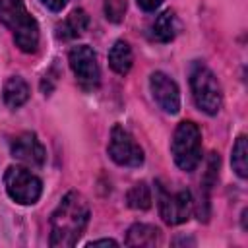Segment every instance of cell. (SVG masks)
<instances>
[{
	"label": "cell",
	"mask_w": 248,
	"mask_h": 248,
	"mask_svg": "<svg viewBox=\"0 0 248 248\" xmlns=\"http://www.w3.org/2000/svg\"><path fill=\"white\" fill-rule=\"evenodd\" d=\"M89 215H91V211H89L87 200L76 190L68 192L60 200L58 207L52 211L48 244L52 248L76 246L89 223Z\"/></svg>",
	"instance_id": "6da1fadb"
},
{
	"label": "cell",
	"mask_w": 248,
	"mask_h": 248,
	"mask_svg": "<svg viewBox=\"0 0 248 248\" xmlns=\"http://www.w3.org/2000/svg\"><path fill=\"white\" fill-rule=\"evenodd\" d=\"M0 23L12 33L14 41L23 52H35L39 46V25L27 12L23 0H0Z\"/></svg>",
	"instance_id": "7a4b0ae2"
},
{
	"label": "cell",
	"mask_w": 248,
	"mask_h": 248,
	"mask_svg": "<svg viewBox=\"0 0 248 248\" xmlns=\"http://www.w3.org/2000/svg\"><path fill=\"white\" fill-rule=\"evenodd\" d=\"M170 153L178 169L192 172L202 161V132L192 120H182L170 141Z\"/></svg>",
	"instance_id": "3957f363"
},
{
	"label": "cell",
	"mask_w": 248,
	"mask_h": 248,
	"mask_svg": "<svg viewBox=\"0 0 248 248\" xmlns=\"http://www.w3.org/2000/svg\"><path fill=\"white\" fill-rule=\"evenodd\" d=\"M190 87H192V97L196 101V107L203 110L205 114H217L223 103L221 95V85L215 78V74L203 64V62H194L190 70Z\"/></svg>",
	"instance_id": "277c9868"
},
{
	"label": "cell",
	"mask_w": 248,
	"mask_h": 248,
	"mask_svg": "<svg viewBox=\"0 0 248 248\" xmlns=\"http://www.w3.org/2000/svg\"><path fill=\"white\" fill-rule=\"evenodd\" d=\"M4 186L8 196L21 205H33L43 192L41 178L25 167H8L4 172Z\"/></svg>",
	"instance_id": "5b68a950"
},
{
	"label": "cell",
	"mask_w": 248,
	"mask_h": 248,
	"mask_svg": "<svg viewBox=\"0 0 248 248\" xmlns=\"http://www.w3.org/2000/svg\"><path fill=\"white\" fill-rule=\"evenodd\" d=\"M107 151L108 157L120 167H140L143 163V149L134 140V136L128 130H124L120 124H116L110 130Z\"/></svg>",
	"instance_id": "8992f818"
},
{
	"label": "cell",
	"mask_w": 248,
	"mask_h": 248,
	"mask_svg": "<svg viewBox=\"0 0 248 248\" xmlns=\"http://www.w3.org/2000/svg\"><path fill=\"white\" fill-rule=\"evenodd\" d=\"M157 203H159V213L167 225L184 223L194 207L192 194L188 190H176L170 194L161 184H157Z\"/></svg>",
	"instance_id": "52a82bcc"
},
{
	"label": "cell",
	"mask_w": 248,
	"mask_h": 248,
	"mask_svg": "<svg viewBox=\"0 0 248 248\" xmlns=\"http://www.w3.org/2000/svg\"><path fill=\"white\" fill-rule=\"evenodd\" d=\"M68 62H70V68H72L76 79L79 81V85L83 89H95L99 85L101 70H99L97 56L91 46H87V45L72 46V50L68 54Z\"/></svg>",
	"instance_id": "ba28073f"
},
{
	"label": "cell",
	"mask_w": 248,
	"mask_h": 248,
	"mask_svg": "<svg viewBox=\"0 0 248 248\" xmlns=\"http://www.w3.org/2000/svg\"><path fill=\"white\" fill-rule=\"evenodd\" d=\"M149 89L155 103L169 114H176L180 110V91L174 79H170L165 72H153L149 76Z\"/></svg>",
	"instance_id": "9c48e42d"
},
{
	"label": "cell",
	"mask_w": 248,
	"mask_h": 248,
	"mask_svg": "<svg viewBox=\"0 0 248 248\" xmlns=\"http://www.w3.org/2000/svg\"><path fill=\"white\" fill-rule=\"evenodd\" d=\"M10 151H12L14 159H17L29 167H43L46 161V151L33 132H23L17 138H14Z\"/></svg>",
	"instance_id": "30bf717a"
},
{
	"label": "cell",
	"mask_w": 248,
	"mask_h": 248,
	"mask_svg": "<svg viewBox=\"0 0 248 248\" xmlns=\"http://www.w3.org/2000/svg\"><path fill=\"white\" fill-rule=\"evenodd\" d=\"M87 25H89V16H87V12L81 10V8L72 10L70 16H68L62 23H58V27H56V37H58L60 41L76 39V37H79V35L87 29Z\"/></svg>",
	"instance_id": "8fae6325"
},
{
	"label": "cell",
	"mask_w": 248,
	"mask_h": 248,
	"mask_svg": "<svg viewBox=\"0 0 248 248\" xmlns=\"http://www.w3.org/2000/svg\"><path fill=\"white\" fill-rule=\"evenodd\" d=\"M178 33V19L172 10H165L155 17V21L149 27V35L157 43H169Z\"/></svg>",
	"instance_id": "7c38bea8"
},
{
	"label": "cell",
	"mask_w": 248,
	"mask_h": 248,
	"mask_svg": "<svg viewBox=\"0 0 248 248\" xmlns=\"http://www.w3.org/2000/svg\"><path fill=\"white\" fill-rule=\"evenodd\" d=\"M161 242V231L153 225L136 223L128 229L126 244L128 246H155Z\"/></svg>",
	"instance_id": "4fadbf2b"
},
{
	"label": "cell",
	"mask_w": 248,
	"mask_h": 248,
	"mask_svg": "<svg viewBox=\"0 0 248 248\" xmlns=\"http://www.w3.org/2000/svg\"><path fill=\"white\" fill-rule=\"evenodd\" d=\"M4 103L10 107V108H19L23 103H27L29 99V85L23 78L19 76H12L8 78V81L4 83Z\"/></svg>",
	"instance_id": "5bb4252c"
},
{
	"label": "cell",
	"mask_w": 248,
	"mask_h": 248,
	"mask_svg": "<svg viewBox=\"0 0 248 248\" xmlns=\"http://www.w3.org/2000/svg\"><path fill=\"white\" fill-rule=\"evenodd\" d=\"M132 62H134V54L130 45L126 41H116L108 50V66L118 76H126L132 68Z\"/></svg>",
	"instance_id": "9a60e30c"
},
{
	"label": "cell",
	"mask_w": 248,
	"mask_h": 248,
	"mask_svg": "<svg viewBox=\"0 0 248 248\" xmlns=\"http://www.w3.org/2000/svg\"><path fill=\"white\" fill-rule=\"evenodd\" d=\"M231 165H232V170L240 178H246V174H248V147H246V136L244 134L238 136L234 145H232Z\"/></svg>",
	"instance_id": "2e32d148"
},
{
	"label": "cell",
	"mask_w": 248,
	"mask_h": 248,
	"mask_svg": "<svg viewBox=\"0 0 248 248\" xmlns=\"http://www.w3.org/2000/svg\"><path fill=\"white\" fill-rule=\"evenodd\" d=\"M128 205L134 209H149L151 207V190L145 182L134 184L126 194Z\"/></svg>",
	"instance_id": "e0dca14e"
},
{
	"label": "cell",
	"mask_w": 248,
	"mask_h": 248,
	"mask_svg": "<svg viewBox=\"0 0 248 248\" xmlns=\"http://www.w3.org/2000/svg\"><path fill=\"white\" fill-rule=\"evenodd\" d=\"M124 12H126V2H124V0H107V2H105L107 19L118 23V21L124 17Z\"/></svg>",
	"instance_id": "ac0fdd59"
},
{
	"label": "cell",
	"mask_w": 248,
	"mask_h": 248,
	"mask_svg": "<svg viewBox=\"0 0 248 248\" xmlns=\"http://www.w3.org/2000/svg\"><path fill=\"white\" fill-rule=\"evenodd\" d=\"M136 2H138V6H140L141 10H145V12H153V10H157V8L161 6L163 0H136Z\"/></svg>",
	"instance_id": "d6986e66"
},
{
	"label": "cell",
	"mask_w": 248,
	"mask_h": 248,
	"mask_svg": "<svg viewBox=\"0 0 248 248\" xmlns=\"http://www.w3.org/2000/svg\"><path fill=\"white\" fill-rule=\"evenodd\" d=\"M48 10H52V12H60L64 6H66V0H41Z\"/></svg>",
	"instance_id": "ffe728a7"
},
{
	"label": "cell",
	"mask_w": 248,
	"mask_h": 248,
	"mask_svg": "<svg viewBox=\"0 0 248 248\" xmlns=\"http://www.w3.org/2000/svg\"><path fill=\"white\" fill-rule=\"evenodd\" d=\"M99 244H105V246H116L118 242H116V240H110V238H101V240H91L87 246H99Z\"/></svg>",
	"instance_id": "44dd1931"
}]
</instances>
